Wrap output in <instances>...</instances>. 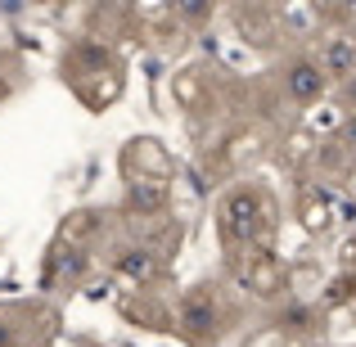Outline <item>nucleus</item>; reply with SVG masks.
<instances>
[{
    "label": "nucleus",
    "mask_w": 356,
    "mask_h": 347,
    "mask_svg": "<svg viewBox=\"0 0 356 347\" xmlns=\"http://www.w3.org/2000/svg\"><path fill=\"white\" fill-rule=\"evenodd\" d=\"M270 221H275V199H270L266 185H257V181L230 185L217 203V234L230 252L257 248L270 234Z\"/></svg>",
    "instance_id": "nucleus-1"
},
{
    "label": "nucleus",
    "mask_w": 356,
    "mask_h": 347,
    "mask_svg": "<svg viewBox=\"0 0 356 347\" xmlns=\"http://www.w3.org/2000/svg\"><path fill=\"white\" fill-rule=\"evenodd\" d=\"M172 325L190 347H217L235 330V307H230V298H226V284L203 280V284L185 289L181 302H176Z\"/></svg>",
    "instance_id": "nucleus-2"
},
{
    "label": "nucleus",
    "mask_w": 356,
    "mask_h": 347,
    "mask_svg": "<svg viewBox=\"0 0 356 347\" xmlns=\"http://www.w3.org/2000/svg\"><path fill=\"white\" fill-rule=\"evenodd\" d=\"M330 90L334 86H330V77H325V68H321V59H316V54L298 50V54H289V59L280 63V95H284L293 108L321 104Z\"/></svg>",
    "instance_id": "nucleus-3"
},
{
    "label": "nucleus",
    "mask_w": 356,
    "mask_h": 347,
    "mask_svg": "<svg viewBox=\"0 0 356 347\" xmlns=\"http://www.w3.org/2000/svg\"><path fill=\"white\" fill-rule=\"evenodd\" d=\"M108 266L118 271L122 280H131V284H158L163 280V252L154 248V243H145V239H122L113 243V252H108Z\"/></svg>",
    "instance_id": "nucleus-4"
},
{
    "label": "nucleus",
    "mask_w": 356,
    "mask_h": 347,
    "mask_svg": "<svg viewBox=\"0 0 356 347\" xmlns=\"http://www.w3.org/2000/svg\"><path fill=\"white\" fill-rule=\"evenodd\" d=\"M127 212L136 221H163L172 212V185L158 176H131L127 181Z\"/></svg>",
    "instance_id": "nucleus-5"
},
{
    "label": "nucleus",
    "mask_w": 356,
    "mask_h": 347,
    "mask_svg": "<svg viewBox=\"0 0 356 347\" xmlns=\"http://www.w3.org/2000/svg\"><path fill=\"white\" fill-rule=\"evenodd\" d=\"M316 59H321L330 86H348V81H356V36L352 32H330L321 41V50H316Z\"/></svg>",
    "instance_id": "nucleus-6"
},
{
    "label": "nucleus",
    "mask_w": 356,
    "mask_h": 347,
    "mask_svg": "<svg viewBox=\"0 0 356 347\" xmlns=\"http://www.w3.org/2000/svg\"><path fill=\"white\" fill-rule=\"evenodd\" d=\"M270 325H275L280 334H289V339L312 343V339H321V330H325V312L316 302H298V298H289V302L270 316Z\"/></svg>",
    "instance_id": "nucleus-7"
},
{
    "label": "nucleus",
    "mask_w": 356,
    "mask_h": 347,
    "mask_svg": "<svg viewBox=\"0 0 356 347\" xmlns=\"http://www.w3.org/2000/svg\"><path fill=\"white\" fill-rule=\"evenodd\" d=\"M212 14H217V5H176V18H185V23H208Z\"/></svg>",
    "instance_id": "nucleus-8"
},
{
    "label": "nucleus",
    "mask_w": 356,
    "mask_h": 347,
    "mask_svg": "<svg viewBox=\"0 0 356 347\" xmlns=\"http://www.w3.org/2000/svg\"><path fill=\"white\" fill-rule=\"evenodd\" d=\"M0 347H23V330L9 321V312H0Z\"/></svg>",
    "instance_id": "nucleus-9"
},
{
    "label": "nucleus",
    "mask_w": 356,
    "mask_h": 347,
    "mask_svg": "<svg viewBox=\"0 0 356 347\" xmlns=\"http://www.w3.org/2000/svg\"><path fill=\"white\" fill-rule=\"evenodd\" d=\"M339 145L348 149V154H356V113L343 118V127H339Z\"/></svg>",
    "instance_id": "nucleus-10"
},
{
    "label": "nucleus",
    "mask_w": 356,
    "mask_h": 347,
    "mask_svg": "<svg viewBox=\"0 0 356 347\" xmlns=\"http://www.w3.org/2000/svg\"><path fill=\"white\" fill-rule=\"evenodd\" d=\"M343 261H348V271H356V234L343 243Z\"/></svg>",
    "instance_id": "nucleus-11"
},
{
    "label": "nucleus",
    "mask_w": 356,
    "mask_h": 347,
    "mask_svg": "<svg viewBox=\"0 0 356 347\" xmlns=\"http://www.w3.org/2000/svg\"><path fill=\"white\" fill-rule=\"evenodd\" d=\"M0 99H5V86H0Z\"/></svg>",
    "instance_id": "nucleus-12"
},
{
    "label": "nucleus",
    "mask_w": 356,
    "mask_h": 347,
    "mask_svg": "<svg viewBox=\"0 0 356 347\" xmlns=\"http://www.w3.org/2000/svg\"><path fill=\"white\" fill-rule=\"evenodd\" d=\"M352 36H356V23H352Z\"/></svg>",
    "instance_id": "nucleus-13"
}]
</instances>
